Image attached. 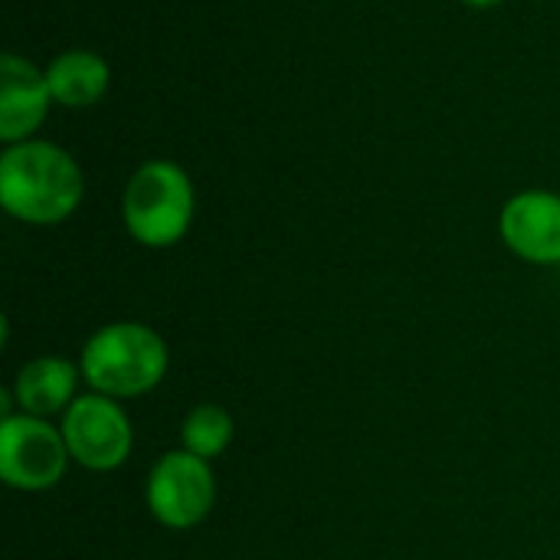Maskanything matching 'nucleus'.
I'll list each match as a JSON object with an SVG mask.
<instances>
[{
    "label": "nucleus",
    "mask_w": 560,
    "mask_h": 560,
    "mask_svg": "<svg viewBox=\"0 0 560 560\" xmlns=\"http://www.w3.org/2000/svg\"><path fill=\"white\" fill-rule=\"evenodd\" d=\"M85 200V174L72 151L56 141L30 138L3 144L0 207L26 226H59Z\"/></svg>",
    "instance_id": "nucleus-1"
},
{
    "label": "nucleus",
    "mask_w": 560,
    "mask_h": 560,
    "mask_svg": "<svg viewBox=\"0 0 560 560\" xmlns=\"http://www.w3.org/2000/svg\"><path fill=\"white\" fill-rule=\"evenodd\" d=\"M82 381L89 390L112 400L151 394L171 368L167 341L144 322H108L95 328L79 351Z\"/></svg>",
    "instance_id": "nucleus-2"
},
{
    "label": "nucleus",
    "mask_w": 560,
    "mask_h": 560,
    "mask_svg": "<svg viewBox=\"0 0 560 560\" xmlns=\"http://www.w3.org/2000/svg\"><path fill=\"white\" fill-rule=\"evenodd\" d=\"M121 226L144 249L177 246L197 217V187L184 164L151 158L131 171L121 187Z\"/></svg>",
    "instance_id": "nucleus-3"
},
{
    "label": "nucleus",
    "mask_w": 560,
    "mask_h": 560,
    "mask_svg": "<svg viewBox=\"0 0 560 560\" xmlns=\"http://www.w3.org/2000/svg\"><path fill=\"white\" fill-rule=\"evenodd\" d=\"M72 456L52 420L7 413L0 420V482L13 492H49L62 482Z\"/></svg>",
    "instance_id": "nucleus-4"
},
{
    "label": "nucleus",
    "mask_w": 560,
    "mask_h": 560,
    "mask_svg": "<svg viewBox=\"0 0 560 560\" xmlns=\"http://www.w3.org/2000/svg\"><path fill=\"white\" fill-rule=\"evenodd\" d=\"M144 505L151 518L167 532H190L203 525L217 505L213 463L187 450H167L148 472Z\"/></svg>",
    "instance_id": "nucleus-5"
},
{
    "label": "nucleus",
    "mask_w": 560,
    "mask_h": 560,
    "mask_svg": "<svg viewBox=\"0 0 560 560\" xmlns=\"http://www.w3.org/2000/svg\"><path fill=\"white\" fill-rule=\"evenodd\" d=\"M59 430L72 463L89 472H115L135 450V427L121 400L95 390L72 400V407L59 417Z\"/></svg>",
    "instance_id": "nucleus-6"
},
{
    "label": "nucleus",
    "mask_w": 560,
    "mask_h": 560,
    "mask_svg": "<svg viewBox=\"0 0 560 560\" xmlns=\"http://www.w3.org/2000/svg\"><path fill=\"white\" fill-rule=\"evenodd\" d=\"M499 236L512 256L532 266H560V194L528 187L499 210Z\"/></svg>",
    "instance_id": "nucleus-7"
},
{
    "label": "nucleus",
    "mask_w": 560,
    "mask_h": 560,
    "mask_svg": "<svg viewBox=\"0 0 560 560\" xmlns=\"http://www.w3.org/2000/svg\"><path fill=\"white\" fill-rule=\"evenodd\" d=\"M52 105L56 102L46 82V69L7 49L0 56V141L16 144L36 138Z\"/></svg>",
    "instance_id": "nucleus-8"
},
{
    "label": "nucleus",
    "mask_w": 560,
    "mask_h": 560,
    "mask_svg": "<svg viewBox=\"0 0 560 560\" xmlns=\"http://www.w3.org/2000/svg\"><path fill=\"white\" fill-rule=\"evenodd\" d=\"M79 381H82L79 361H69L62 354H39L16 371L7 394L20 413L52 420L72 407V400L79 397Z\"/></svg>",
    "instance_id": "nucleus-9"
},
{
    "label": "nucleus",
    "mask_w": 560,
    "mask_h": 560,
    "mask_svg": "<svg viewBox=\"0 0 560 560\" xmlns=\"http://www.w3.org/2000/svg\"><path fill=\"white\" fill-rule=\"evenodd\" d=\"M46 82L59 108H92L108 95L112 66L102 52L85 46H69L56 52L46 66Z\"/></svg>",
    "instance_id": "nucleus-10"
},
{
    "label": "nucleus",
    "mask_w": 560,
    "mask_h": 560,
    "mask_svg": "<svg viewBox=\"0 0 560 560\" xmlns=\"http://www.w3.org/2000/svg\"><path fill=\"white\" fill-rule=\"evenodd\" d=\"M236 440V420L223 404H197L180 423V450L213 463Z\"/></svg>",
    "instance_id": "nucleus-11"
},
{
    "label": "nucleus",
    "mask_w": 560,
    "mask_h": 560,
    "mask_svg": "<svg viewBox=\"0 0 560 560\" xmlns=\"http://www.w3.org/2000/svg\"><path fill=\"white\" fill-rule=\"evenodd\" d=\"M463 7H472V10H492V7H499V3H505V0H459Z\"/></svg>",
    "instance_id": "nucleus-12"
}]
</instances>
